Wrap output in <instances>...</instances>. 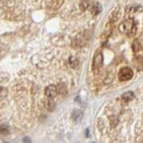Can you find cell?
<instances>
[{"label": "cell", "instance_id": "obj_15", "mask_svg": "<svg viewBox=\"0 0 143 143\" xmlns=\"http://www.w3.org/2000/svg\"><path fill=\"white\" fill-rule=\"evenodd\" d=\"M81 118H83V113L80 112V111H73V113H72V120L74 121V123H78Z\"/></svg>", "mask_w": 143, "mask_h": 143}, {"label": "cell", "instance_id": "obj_14", "mask_svg": "<svg viewBox=\"0 0 143 143\" xmlns=\"http://www.w3.org/2000/svg\"><path fill=\"white\" fill-rule=\"evenodd\" d=\"M90 3H92V1L90 0H83L81 2H80V9L81 10H86V9H88L89 8V6H90Z\"/></svg>", "mask_w": 143, "mask_h": 143}, {"label": "cell", "instance_id": "obj_17", "mask_svg": "<svg viewBox=\"0 0 143 143\" xmlns=\"http://www.w3.org/2000/svg\"><path fill=\"white\" fill-rule=\"evenodd\" d=\"M64 2V0H52V2H50V5H52V7L53 8H60L61 6H62V3Z\"/></svg>", "mask_w": 143, "mask_h": 143}, {"label": "cell", "instance_id": "obj_9", "mask_svg": "<svg viewBox=\"0 0 143 143\" xmlns=\"http://www.w3.org/2000/svg\"><path fill=\"white\" fill-rule=\"evenodd\" d=\"M134 63H135V67L137 68V70L141 71L143 69V57L136 56L134 58Z\"/></svg>", "mask_w": 143, "mask_h": 143}, {"label": "cell", "instance_id": "obj_8", "mask_svg": "<svg viewBox=\"0 0 143 143\" xmlns=\"http://www.w3.org/2000/svg\"><path fill=\"white\" fill-rule=\"evenodd\" d=\"M43 105H45V108H46L48 111H53L54 109H55V102H54L50 97H48L47 100H45V102H43Z\"/></svg>", "mask_w": 143, "mask_h": 143}, {"label": "cell", "instance_id": "obj_16", "mask_svg": "<svg viewBox=\"0 0 143 143\" xmlns=\"http://www.w3.org/2000/svg\"><path fill=\"white\" fill-rule=\"evenodd\" d=\"M57 93H60L61 95H65L67 94V87H65V85H63V84H60V85H57Z\"/></svg>", "mask_w": 143, "mask_h": 143}, {"label": "cell", "instance_id": "obj_19", "mask_svg": "<svg viewBox=\"0 0 143 143\" xmlns=\"http://www.w3.org/2000/svg\"><path fill=\"white\" fill-rule=\"evenodd\" d=\"M8 132H9V127L7 126V125H0V133L1 134H8Z\"/></svg>", "mask_w": 143, "mask_h": 143}, {"label": "cell", "instance_id": "obj_18", "mask_svg": "<svg viewBox=\"0 0 143 143\" xmlns=\"http://www.w3.org/2000/svg\"><path fill=\"white\" fill-rule=\"evenodd\" d=\"M139 10H143V7L137 6V7H127L126 8L127 13H135V12H139Z\"/></svg>", "mask_w": 143, "mask_h": 143}, {"label": "cell", "instance_id": "obj_12", "mask_svg": "<svg viewBox=\"0 0 143 143\" xmlns=\"http://www.w3.org/2000/svg\"><path fill=\"white\" fill-rule=\"evenodd\" d=\"M68 63H69V65H70L71 68H73V69H76L78 65H79V60L77 58V57H69V60H68Z\"/></svg>", "mask_w": 143, "mask_h": 143}, {"label": "cell", "instance_id": "obj_5", "mask_svg": "<svg viewBox=\"0 0 143 143\" xmlns=\"http://www.w3.org/2000/svg\"><path fill=\"white\" fill-rule=\"evenodd\" d=\"M119 17V10L118 9H113L111 13H110L109 17H108L107 24H105V29H112V27L114 25V23L117 22Z\"/></svg>", "mask_w": 143, "mask_h": 143}, {"label": "cell", "instance_id": "obj_21", "mask_svg": "<svg viewBox=\"0 0 143 143\" xmlns=\"http://www.w3.org/2000/svg\"><path fill=\"white\" fill-rule=\"evenodd\" d=\"M23 141H24V142H31L29 137H25V139H23Z\"/></svg>", "mask_w": 143, "mask_h": 143}, {"label": "cell", "instance_id": "obj_10", "mask_svg": "<svg viewBox=\"0 0 143 143\" xmlns=\"http://www.w3.org/2000/svg\"><path fill=\"white\" fill-rule=\"evenodd\" d=\"M102 12V6H101V3L99 2H95L92 7V14L93 15H99V14Z\"/></svg>", "mask_w": 143, "mask_h": 143}, {"label": "cell", "instance_id": "obj_6", "mask_svg": "<svg viewBox=\"0 0 143 143\" xmlns=\"http://www.w3.org/2000/svg\"><path fill=\"white\" fill-rule=\"evenodd\" d=\"M45 95L47 97H50V99H53L57 95V87L54 86V85H50V86H47L45 88Z\"/></svg>", "mask_w": 143, "mask_h": 143}, {"label": "cell", "instance_id": "obj_20", "mask_svg": "<svg viewBox=\"0 0 143 143\" xmlns=\"http://www.w3.org/2000/svg\"><path fill=\"white\" fill-rule=\"evenodd\" d=\"M6 94H7V90L3 87H0V96H5Z\"/></svg>", "mask_w": 143, "mask_h": 143}, {"label": "cell", "instance_id": "obj_3", "mask_svg": "<svg viewBox=\"0 0 143 143\" xmlns=\"http://www.w3.org/2000/svg\"><path fill=\"white\" fill-rule=\"evenodd\" d=\"M102 65H103V54H102V50H97L93 58V70H100Z\"/></svg>", "mask_w": 143, "mask_h": 143}, {"label": "cell", "instance_id": "obj_11", "mask_svg": "<svg viewBox=\"0 0 143 143\" xmlns=\"http://www.w3.org/2000/svg\"><path fill=\"white\" fill-rule=\"evenodd\" d=\"M134 99V93L133 92H126V93L123 94V96H121V100L124 102H129Z\"/></svg>", "mask_w": 143, "mask_h": 143}, {"label": "cell", "instance_id": "obj_13", "mask_svg": "<svg viewBox=\"0 0 143 143\" xmlns=\"http://www.w3.org/2000/svg\"><path fill=\"white\" fill-rule=\"evenodd\" d=\"M111 33H112V29H105L104 33L101 36V40H102V43L107 41V40L109 39V37L111 36Z\"/></svg>", "mask_w": 143, "mask_h": 143}, {"label": "cell", "instance_id": "obj_1", "mask_svg": "<svg viewBox=\"0 0 143 143\" xmlns=\"http://www.w3.org/2000/svg\"><path fill=\"white\" fill-rule=\"evenodd\" d=\"M119 30L123 32V33L128 34L129 37H133L134 34L136 33V25L134 23L133 20H126L124 21L123 23L119 25Z\"/></svg>", "mask_w": 143, "mask_h": 143}, {"label": "cell", "instance_id": "obj_7", "mask_svg": "<svg viewBox=\"0 0 143 143\" xmlns=\"http://www.w3.org/2000/svg\"><path fill=\"white\" fill-rule=\"evenodd\" d=\"M132 48H133V52L134 54H137L140 53L141 50H143V43L141 41V40H134L133 45H132Z\"/></svg>", "mask_w": 143, "mask_h": 143}, {"label": "cell", "instance_id": "obj_2", "mask_svg": "<svg viewBox=\"0 0 143 143\" xmlns=\"http://www.w3.org/2000/svg\"><path fill=\"white\" fill-rule=\"evenodd\" d=\"M87 40H88V37H87V32L85 31V32H81L80 34H78V36L72 40L71 46H72V48H76V49L77 48H80V47H83L86 45Z\"/></svg>", "mask_w": 143, "mask_h": 143}, {"label": "cell", "instance_id": "obj_4", "mask_svg": "<svg viewBox=\"0 0 143 143\" xmlns=\"http://www.w3.org/2000/svg\"><path fill=\"white\" fill-rule=\"evenodd\" d=\"M118 78H119L120 81H127V80H130L132 78H133V70H132L130 68H123V69L119 71Z\"/></svg>", "mask_w": 143, "mask_h": 143}]
</instances>
